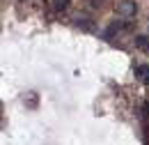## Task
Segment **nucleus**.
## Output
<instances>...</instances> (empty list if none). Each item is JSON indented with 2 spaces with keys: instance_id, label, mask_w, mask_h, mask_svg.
I'll use <instances>...</instances> for the list:
<instances>
[{
  "instance_id": "4",
  "label": "nucleus",
  "mask_w": 149,
  "mask_h": 145,
  "mask_svg": "<svg viewBox=\"0 0 149 145\" xmlns=\"http://www.w3.org/2000/svg\"><path fill=\"white\" fill-rule=\"evenodd\" d=\"M135 46H138L140 51L149 53V37L147 35H138V37H135Z\"/></svg>"
},
{
  "instance_id": "3",
  "label": "nucleus",
  "mask_w": 149,
  "mask_h": 145,
  "mask_svg": "<svg viewBox=\"0 0 149 145\" xmlns=\"http://www.w3.org/2000/svg\"><path fill=\"white\" fill-rule=\"evenodd\" d=\"M135 76H138L142 83H149V65H140V67H135Z\"/></svg>"
},
{
  "instance_id": "7",
  "label": "nucleus",
  "mask_w": 149,
  "mask_h": 145,
  "mask_svg": "<svg viewBox=\"0 0 149 145\" xmlns=\"http://www.w3.org/2000/svg\"><path fill=\"white\" fill-rule=\"evenodd\" d=\"M142 115H145V118H149V101L142 106Z\"/></svg>"
},
{
  "instance_id": "2",
  "label": "nucleus",
  "mask_w": 149,
  "mask_h": 145,
  "mask_svg": "<svg viewBox=\"0 0 149 145\" xmlns=\"http://www.w3.org/2000/svg\"><path fill=\"white\" fill-rule=\"evenodd\" d=\"M117 14H119V16H124V18L133 16V14H135V2H131V0L119 2V5H117Z\"/></svg>"
},
{
  "instance_id": "6",
  "label": "nucleus",
  "mask_w": 149,
  "mask_h": 145,
  "mask_svg": "<svg viewBox=\"0 0 149 145\" xmlns=\"http://www.w3.org/2000/svg\"><path fill=\"white\" fill-rule=\"evenodd\" d=\"M53 2H55V5H53L55 9H64V7L69 5V0H53Z\"/></svg>"
},
{
  "instance_id": "1",
  "label": "nucleus",
  "mask_w": 149,
  "mask_h": 145,
  "mask_svg": "<svg viewBox=\"0 0 149 145\" xmlns=\"http://www.w3.org/2000/svg\"><path fill=\"white\" fill-rule=\"evenodd\" d=\"M131 23H126V21H115V23H110L108 28H106V32H103V39H110V37H115L119 30H126Z\"/></svg>"
},
{
  "instance_id": "5",
  "label": "nucleus",
  "mask_w": 149,
  "mask_h": 145,
  "mask_svg": "<svg viewBox=\"0 0 149 145\" xmlns=\"http://www.w3.org/2000/svg\"><path fill=\"white\" fill-rule=\"evenodd\" d=\"M76 25H78L80 30H85V32H92L94 30V25H92L90 18H76Z\"/></svg>"
}]
</instances>
